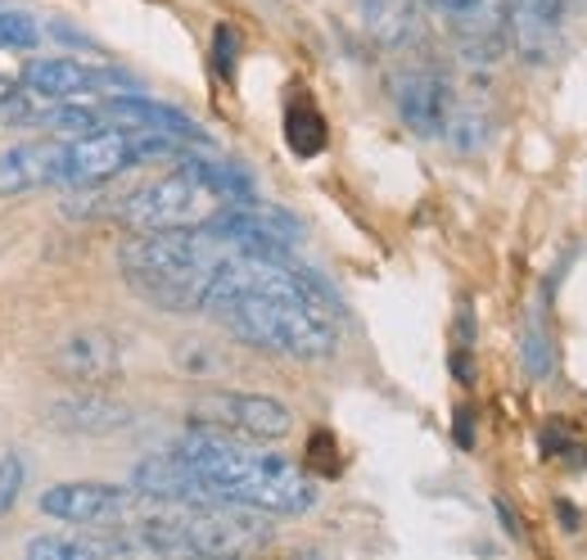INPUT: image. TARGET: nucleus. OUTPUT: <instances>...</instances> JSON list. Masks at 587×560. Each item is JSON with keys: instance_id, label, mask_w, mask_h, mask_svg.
Listing matches in <instances>:
<instances>
[{"instance_id": "18", "label": "nucleus", "mask_w": 587, "mask_h": 560, "mask_svg": "<svg viewBox=\"0 0 587 560\" xmlns=\"http://www.w3.org/2000/svg\"><path fill=\"white\" fill-rule=\"evenodd\" d=\"M519 353H524V370H529L534 380H547L551 370H555V344H551V326H547L542 303H534V307H529V317H524Z\"/></svg>"}, {"instance_id": "8", "label": "nucleus", "mask_w": 587, "mask_h": 560, "mask_svg": "<svg viewBox=\"0 0 587 560\" xmlns=\"http://www.w3.org/2000/svg\"><path fill=\"white\" fill-rule=\"evenodd\" d=\"M23 86H27V96H41V100L54 105V100L100 96V90L132 86V82L113 69H86L69 54H41V59H27L23 64Z\"/></svg>"}, {"instance_id": "19", "label": "nucleus", "mask_w": 587, "mask_h": 560, "mask_svg": "<svg viewBox=\"0 0 587 560\" xmlns=\"http://www.w3.org/2000/svg\"><path fill=\"white\" fill-rule=\"evenodd\" d=\"M33 127H46L50 136H86V132H100L109 127L100 105H69V100H54V109L33 113Z\"/></svg>"}, {"instance_id": "12", "label": "nucleus", "mask_w": 587, "mask_h": 560, "mask_svg": "<svg viewBox=\"0 0 587 560\" xmlns=\"http://www.w3.org/2000/svg\"><path fill=\"white\" fill-rule=\"evenodd\" d=\"M37 185H64V145L59 141H23L0 154V199L37 191Z\"/></svg>"}, {"instance_id": "23", "label": "nucleus", "mask_w": 587, "mask_h": 560, "mask_svg": "<svg viewBox=\"0 0 587 560\" xmlns=\"http://www.w3.org/2000/svg\"><path fill=\"white\" fill-rule=\"evenodd\" d=\"M456 443L461 448H475V429H470V412L466 407L456 412Z\"/></svg>"}, {"instance_id": "5", "label": "nucleus", "mask_w": 587, "mask_h": 560, "mask_svg": "<svg viewBox=\"0 0 587 560\" xmlns=\"http://www.w3.org/2000/svg\"><path fill=\"white\" fill-rule=\"evenodd\" d=\"M191 425L222 429L235 439L276 443L294 429V412L267 393H240V389H208L191 402Z\"/></svg>"}, {"instance_id": "11", "label": "nucleus", "mask_w": 587, "mask_h": 560, "mask_svg": "<svg viewBox=\"0 0 587 560\" xmlns=\"http://www.w3.org/2000/svg\"><path fill=\"white\" fill-rule=\"evenodd\" d=\"M50 366L59 370L64 380L73 385H105L118 376V366H122V349H118V339L100 326H90V330H73L64 344L54 349Z\"/></svg>"}, {"instance_id": "16", "label": "nucleus", "mask_w": 587, "mask_h": 560, "mask_svg": "<svg viewBox=\"0 0 587 560\" xmlns=\"http://www.w3.org/2000/svg\"><path fill=\"white\" fill-rule=\"evenodd\" d=\"M176 168H185L195 181H204L222 204H249V199H258L249 172H244L240 163H227V159H199V154H181Z\"/></svg>"}, {"instance_id": "7", "label": "nucleus", "mask_w": 587, "mask_h": 560, "mask_svg": "<svg viewBox=\"0 0 587 560\" xmlns=\"http://www.w3.org/2000/svg\"><path fill=\"white\" fill-rule=\"evenodd\" d=\"M145 497L136 488H118V484H54L41 492V511L50 520H64L77 528H109L122 524L140 511Z\"/></svg>"}, {"instance_id": "2", "label": "nucleus", "mask_w": 587, "mask_h": 560, "mask_svg": "<svg viewBox=\"0 0 587 560\" xmlns=\"http://www.w3.org/2000/svg\"><path fill=\"white\" fill-rule=\"evenodd\" d=\"M172 452H181L199 475L212 479L218 502L249 507V511H262V515H298L317 502L313 475H303L298 465L285 461L281 452L244 448L235 434L195 425Z\"/></svg>"}, {"instance_id": "6", "label": "nucleus", "mask_w": 587, "mask_h": 560, "mask_svg": "<svg viewBox=\"0 0 587 560\" xmlns=\"http://www.w3.org/2000/svg\"><path fill=\"white\" fill-rule=\"evenodd\" d=\"M389 100H393L398 118H403L416 136L435 141V136L448 132V118L456 109V90L439 69L407 64V69H398L389 77Z\"/></svg>"}, {"instance_id": "15", "label": "nucleus", "mask_w": 587, "mask_h": 560, "mask_svg": "<svg viewBox=\"0 0 587 560\" xmlns=\"http://www.w3.org/2000/svg\"><path fill=\"white\" fill-rule=\"evenodd\" d=\"M33 560H105V556H140L132 538H100V534H46L27 543Z\"/></svg>"}, {"instance_id": "4", "label": "nucleus", "mask_w": 587, "mask_h": 560, "mask_svg": "<svg viewBox=\"0 0 587 560\" xmlns=\"http://www.w3.org/2000/svg\"><path fill=\"white\" fill-rule=\"evenodd\" d=\"M227 208L204 181H195L185 168H172L168 176H154L118 199V222L132 231H172V227H204L212 212Z\"/></svg>"}, {"instance_id": "20", "label": "nucleus", "mask_w": 587, "mask_h": 560, "mask_svg": "<svg viewBox=\"0 0 587 560\" xmlns=\"http://www.w3.org/2000/svg\"><path fill=\"white\" fill-rule=\"evenodd\" d=\"M23 479H27V456H23L19 448L0 452V520H5V515L19 507V497H23Z\"/></svg>"}, {"instance_id": "13", "label": "nucleus", "mask_w": 587, "mask_h": 560, "mask_svg": "<svg viewBox=\"0 0 587 560\" xmlns=\"http://www.w3.org/2000/svg\"><path fill=\"white\" fill-rule=\"evenodd\" d=\"M100 113H105V122H113V127H154V132L181 136L185 145H191V141H208L181 109L159 105V100H145V96H109L100 105Z\"/></svg>"}, {"instance_id": "24", "label": "nucleus", "mask_w": 587, "mask_h": 560, "mask_svg": "<svg viewBox=\"0 0 587 560\" xmlns=\"http://www.w3.org/2000/svg\"><path fill=\"white\" fill-rule=\"evenodd\" d=\"M555 511H561V528H565V534H574V528H578V507H570V502H555Z\"/></svg>"}, {"instance_id": "25", "label": "nucleus", "mask_w": 587, "mask_h": 560, "mask_svg": "<svg viewBox=\"0 0 587 560\" xmlns=\"http://www.w3.org/2000/svg\"><path fill=\"white\" fill-rule=\"evenodd\" d=\"M10 96H19V90H14V82L5 73H0V100H10Z\"/></svg>"}, {"instance_id": "14", "label": "nucleus", "mask_w": 587, "mask_h": 560, "mask_svg": "<svg viewBox=\"0 0 587 560\" xmlns=\"http://www.w3.org/2000/svg\"><path fill=\"white\" fill-rule=\"evenodd\" d=\"M366 37L384 50H403L420 37L425 23V0H357Z\"/></svg>"}, {"instance_id": "21", "label": "nucleus", "mask_w": 587, "mask_h": 560, "mask_svg": "<svg viewBox=\"0 0 587 560\" xmlns=\"http://www.w3.org/2000/svg\"><path fill=\"white\" fill-rule=\"evenodd\" d=\"M307 465L317 471V479H334L339 471H344V461H339V452H334V434L330 429H317L313 439H307Z\"/></svg>"}, {"instance_id": "9", "label": "nucleus", "mask_w": 587, "mask_h": 560, "mask_svg": "<svg viewBox=\"0 0 587 560\" xmlns=\"http://www.w3.org/2000/svg\"><path fill=\"white\" fill-rule=\"evenodd\" d=\"M425 5L448 19V27L470 50V59H498V50L511 33L506 0H425Z\"/></svg>"}, {"instance_id": "22", "label": "nucleus", "mask_w": 587, "mask_h": 560, "mask_svg": "<svg viewBox=\"0 0 587 560\" xmlns=\"http://www.w3.org/2000/svg\"><path fill=\"white\" fill-rule=\"evenodd\" d=\"M235 54H240V37H235L231 27L222 23L218 33H212V69H218V77H222V82H231V77H235Z\"/></svg>"}, {"instance_id": "1", "label": "nucleus", "mask_w": 587, "mask_h": 560, "mask_svg": "<svg viewBox=\"0 0 587 560\" xmlns=\"http://www.w3.org/2000/svg\"><path fill=\"white\" fill-rule=\"evenodd\" d=\"M199 313L262 353L313 362L339 349V299L313 267L290 258V248L258 254L235 244L208 280Z\"/></svg>"}, {"instance_id": "17", "label": "nucleus", "mask_w": 587, "mask_h": 560, "mask_svg": "<svg viewBox=\"0 0 587 560\" xmlns=\"http://www.w3.org/2000/svg\"><path fill=\"white\" fill-rule=\"evenodd\" d=\"M285 145H290L294 159H317V154L330 145L326 113L313 105V96H303V90L285 109Z\"/></svg>"}, {"instance_id": "3", "label": "nucleus", "mask_w": 587, "mask_h": 560, "mask_svg": "<svg viewBox=\"0 0 587 560\" xmlns=\"http://www.w3.org/2000/svg\"><path fill=\"white\" fill-rule=\"evenodd\" d=\"M231 240L208 227H172V231H136L118 248V267L127 285L163 313H199L208 280L218 276Z\"/></svg>"}, {"instance_id": "10", "label": "nucleus", "mask_w": 587, "mask_h": 560, "mask_svg": "<svg viewBox=\"0 0 587 560\" xmlns=\"http://www.w3.org/2000/svg\"><path fill=\"white\" fill-rule=\"evenodd\" d=\"M136 416L127 402H118L100 389H86V393H64L46 407V425L50 429H64V434H86V439H100V434H118L127 429Z\"/></svg>"}]
</instances>
